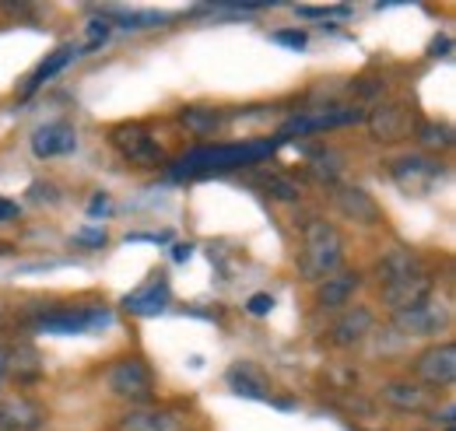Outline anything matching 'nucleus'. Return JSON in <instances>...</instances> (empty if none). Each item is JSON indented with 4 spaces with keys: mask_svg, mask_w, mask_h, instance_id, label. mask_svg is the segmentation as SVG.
Returning a JSON list of instances; mask_svg holds the SVG:
<instances>
[{
    "mask_svg": "<svg viewBox=\"0 0 456 431\" xmlns=\"http://www.w3.org/2000/svg\"><path fill=\"white\" fill-rule=\"evenodd\" d=\"M274 141H246V144H215V148H197L190 155H183L179 165H172V175L175 179H186V175H211V172H228V168H239V165H253L264 162L274 155Z\"/></svg>",
    "mask_w": 456,
    "mask_h": 431,
    "instance_id": "f257e3e1",
    "label": "nucleus"
},
{
    "mask_svg": "<svg viewBox=\"0 0 456 431\" xmlns=\"http://www.w3.org/2000/svg\"><path fill=\"white\" fill-rule=\"evenodd\" d=\"M344 239L327 217L313 215L302 221V253H298V273L305 281H323L327 273L341 267Z\"/></svg>",
    "mask_w": 456,
    "mask_h": 431,
    "instance_id": "f03ea898",
    "label": "nucleus"
},
{
    "mask_svg": "<svg viewBox=\"0 0 456 431\" xmlns=\"http://www.w3.org/2000/svg\"><path fill=\"white\" fill-rule=\"evenodd\" d=\"M106 386L110 393L119 400H130V403H151L155 400V372L148 369L144 358L137 354H123L106 365Z\"/></svg>",
    "mask_w": 456,
    "mask_h": 431,
    "instance_id": "7ed1b4c3",
    "label": "nucleus"
},
{
    "mask_svg": "<svg viewBox=\"0 0 456 431\" xmlns=\"http://www.w3.org/2000/svg\"><path fill=\"white\" fill-rule=\"evenodd\" d=\"M113 323V313L102 309V305H88V309H43L32 316V326L43 329V333H92V329H102V326Z\"/></svg>",
    "mask_w": 456,
    "mask_h": 431,
    "instance_id": "20e7f679",
    "label": "nucleus"
},
{
    "mask_svg": "<svg viewBox=\"0 0 456 431\" xmlns=\"http://www.w3.org/2000/svg\"><path fill=\"white\" fill-rule=\"evenodd\" d=\"M110 144L126 162L144 165V168H155V165L166 162V151L159 148V141L141 123H119V126H113L110 130Z\"/></svg>",
    "mask_w": 456,
    "mask_h": 431,
    "instance_id": "39448f33",
    "label": "nucleus"
},
{
    "mask_svg": "<svg viewBox=\"0 0 456 431\" xmlns=\"http://www.w3.org/2000/svg\"><path fill=\"white\" fill-rule=\"evenodd\" d=\"M418 130V116L407 102H383L369 112V134L379 144H397L407 141Z\"/></svg>",
    "mask_w": 456,
    "mask_h": 431,
    "instance_id": "423d86ee",
    "label": "nucleus"
},
{
    "mask_svg": "<svg viewBox=\"0 0 456 431\" xmlns=\"http://www.w3.org/2000/svg\"><path fill=\"white\" fill-rule=\"evenodd\" d=\"M414 378L432 386V389H450L456 382V344L453 340H443V344H432L425 347L418 358H414Z\"/></svg>",
    "mask_w": 456,
    "mask_h": 431,
    "instance_id": "0eeeda50",
    "label": "nucleus"
},
{
    "mask_svg": "<svg viewBox=\"0 0 456 431\" xmlns=\"http://www.w3.org/2000/svg\"><path fill=\"white\" fill-rule=\"evenodd\" d=\"M330 200L338 207V215L354 221V224H379L383 221V207L376 204V197L362 186H351V183H334L330 186Z\"/></svg>",
    "mask_w": 456,
    "mask_h": 431,
    "instance_id": "6e6552de",
    "label": "nucleus"
},
{
    "mask_svg": "<svg viewBox=\"0 0 456 431\" xmlns=\"http://www.w3.org/2000/svg\"><path fill=\"white\" fill-rule=\"evenodd\" d=\"M432 288H436L432 273H425V270L407 273V277H400L394 284H383V305H387L390 313H403V309L425 305V302L432 298Z\"/></svg>",
    "mask_w": 456,
    "mask_h": 431,
    "instance_id": "1a4fd4ad",
    "label": "nucleus"
},
{
    "mask_svg": "<svg viewBox=\"0 0 456 431\" xmlns=\"http://www.w3.org/2000/svg\"><path fill=\"white\" fill-rule=\"evenodd\" d=\"M172 302V291H169V277L166 273H155L148 284H141L137 291H130L123 298V305L134 313V316H159L166 313Z\"/></svg>",
    "mask_w": 456,
    "mask_h": 431,
    "instance_id": "9d476101",
    "label": "nucleus"
},
{
    "mask_svg": "<svg viewBox=\"0 0 456 431\" xmlns=\"http://www.w3.org/2000/svg\"><path fill=\"white\" fill-rule=\"evenodd\" d=\"M362 288V273L358 270H334V273H327L320 284H316V305L320 309H344L351 298H354V291Z\"/></svg>",
    "mask_w": 456,
    "mask_h": 431,
    "instance_id": "9b49d317",
    "label": "nucleus"
},
{
    "mask_svg": "<svg viewBox=\"0 0 456 431\" xmlns=\"http://www.w3.org/2000/svg\"><path fill=\"white\" fill-rule=\"evenodd\" d=\"M446 323H450V316L439 313V309L432 305V298H428L425 305H414V309L394 313V326H397L403 337H436Z\"/></svg>",
    "mask_w": 456,
    "mask_h": 431,
    "instance_id": "f8f14e48",
    "label": "nucleus"
},
{
    "mask_svg": "<svg viewBox=\"0 0 456 431\" xmlns=\"http://www.w3.org/2000/svg\"><path fill=\"white\" fill-rule=\"evenodd\" d=\"M379 396H383V403H390L397 411H411V414L432 407V389L428 386H418L411 378H390V382H383Z\"/></svg>",
    "mask_w": 456,
    "mask_h": 431,
    "instance_id": "ddd939ff",
    "label": "nucleus"
},
{
    "mask_svg": "<svg viewBox=\"0 0 456 431\" xmlns=\"http://www.w3.org/2000/svg\"><path fill=\"white\" fill-rule=\"evenodd\" d=\"M46 421L43 407L28 396H7L0 400V431H36Z\"/></svg>",
    "mask_w": 456,
    "mask_h": 431,
    "instance_id": "4468645a",
    "label": "nucleus"
},
{
    "mask_svg": "<svg viewBox=\"0 0 456 431\" xmlns=\"http://www.w3.org/2000/svg\"><path fill=\"white\" fill-rule=\"evenodd\" d=\"M77 148V134L70 123H50L39 126L32 134V155L36 159H57V155H70Z\"/></svg>",
    "mask_w": 456,
    "mask_h": 431,
    "instance_id": "2eb2a0df",
    "label": "nucleus"
},
{
    "mask_svg": "<svg viewBox=\"0 0 456 431\" xmlns=\"http://www.w3.org/2000/svg\"><path fill=\"white\" fill-rule=\"evenodd\" d=\"M372 326H376V316L365 305H354V309H347L341 320L330 326V344L334 347H354L358 340H365L372 333Z\"/></svg>",
    "mask_w": 456,
    "mask_h": 431,
    "instance_id": "dca6fc26",
    "label": "nucleus"
},
{
    "mask_svg": "<svg viewBox=\"0 0 456 431\" xmlns=\"http://www.w3.org/2000/svg\"><path fill=\"white\" fill-rule=\"evenodd\" d=\"M116 431H179V418L162 411V407H141V411H126Z\"/></svg>",
    "mask_w": 456,
    "mask_h": 431,
    "instance_id": "f3484780",
    "label": "nucleus"
},
{
    "mask_svg": "<svg viewBox=\"0 0 456 431\" xmlns=\"http://www.w3.org/2000/svg\"><path fill=\"white\" fill-rule=\"evenodd\" d=\"M390 172H394V179H397L400 186H407V190H425V186L439 175V162H428V159H421V155H411V159H397V162L390 165Z\"/></svg>",
    "mask_w": 456,
    "mask_h": 431,
    "instance_id": "a211bd4d",
    "label": "nucleus"
},
{
    "mask_svg": "<svg viewBox=\"0 0 456 431\" xmlns=\"http://www.w3.org/2000/svg\"><path fill=\"white\" fill-rule=\"evenodd\" d=\"M362 112L358 109H344V112H323V116H298L281 126V141L285 137H298V134H313V130H330V126H344V123H358Z\"/></svg>",
    "mask_w": 456,
    "mask_h": 431,
    "instance_id": "6ab92c4d",
    "label": "nucleus"
},
{
    "mask_svg": "<svg viewBox=\"0 0 456 431\" xmlns=\"http://www.w3.org/2000/svg\"><path fill=\"white\" fill-rule=\"evenodd\" d=\"M228 386H232L239 396L271 400V382H267V376H264L256 365H232V369H228Z\"/></svg>",
    "mask_w": 456,
    "mask_h": 431,
    "instance_id": "aec40b11",
    "label": "nucleus"
},
{
    "mask_svg": "<svg viewBox=\"0 0 456 431\" xmlns=\"http://www.w3.org/2000/svg\"><path fill=\"white\" fill-rule=\"evenodd\" d=\"M418 256L411 253V249H390L379 264H376V277H379V284H394L400 277H407V273H418Z\"/></svg>",
    "mask_w": 456,
    "mask_h": 431,
    "instance_id": "412c9836",
    "label": "nucleus"
},
{
    "mask_svg": "<svg viewBox=\"0 0 456 431\" xmlns=\"http://www.w3.org/2000/svg\"><path fill=\"white\" fill-rule=\"evenodd\" d=\"M179 123H183L190 134L208 137V134H215V130L225 123V112H218V109H211V106H186L179 112Z\"/></svg>",
    "mask_w": 456,
    "mask_h": 431,
    "instance_id": "4be33fe9",
    "label": "nucleus"
},
{
    "mask_svg": "<svg viewBox=\"0 0 456 431\" xmlns=\"http://www.w3.org/2000/svg\"><path fill=\"white\" fill-rule=\"evenodd\" d=\"M74 53H77V50H74L70 43H67V46H60V50H53V53H50L46 60H43V63H39V67H36V74L28 77V85H25V95H32L39 85H46L53 74H60V70H63V67L74 60Z\"/></svg>",
    "mask_w": 456,
    "mask_h": 431,
    "instance_id": "5701e85b",
    "label": "nucleus"
},
{
    "mask_svg": "<svg viewBox=\"0 0 456 431\" xmlns=\"http://www.w3.org/2000/svg\"><path fill=\"white\" fill-rule=\"evenodd\" d=\"M260 186H264L274 200H285V204L302 200V183L285 175V172H264V175H260Z\"/></svg>",
    "mask_w": 456,
    "mask_h": 431,
    "instance_id": "b1692460",
    "label": "nucleus"
},
{
    "mask_svg": "<svg viewBox=\"0 0 456 431\" xmlns=\"http://www.w3.org/2000/svg\"><path fill=\"white\" fill-rule=\"evenodd\" d=\"M313 159H316V162H309L313 179H320V183L334 186V183H338V175H341V162H334L338 155H334V151H316Z\"/></svg>",
    "mask_w": 456,
    "mask_h": 431,
    "instance_id": "393cba45",
    "label": "nucleus"
},
{
    "mask_svg": "<svg viewBox=\"0 0 456 431\" xmlns=\"http://www.w3.org/2000/svg\"><path fill=\"white\" fill-rule=\"evenodd\" d=\"M418 141H421V148L439 151V148H450V144H453V130H450L446 123H443V126L425 123V126H421V134H418Z\"/></svg>",
    "mask_w": 456,
    "mask_h": 431,
    "instance_id": "a878e982",
    "label": "nucleus"
},
{
    "mask_svg": "<svg viewBox=\"0 0 456 431\" xmlns=\"http://www.w3.org/2000/svg\"><path fill=\"white\" fill-rule=\"evenodd\" d=\"M106 39H110V21H106V18H92V21H88V43H85L81 53H95V50H102Z\"/></svg>",
    "mask_w": 456,
    "mask_h": 431,
    "instance_id": "bb28decb",
    "label": "nucleus"
},
{
    "mask_svg": "<svg viewBox=\"0 0 456 431\" xmlns=\"http://www.w3.org/2000/svg\"><path fill=\"white\" fill-rule=\"evenodd\" d=\"M14 376L18 378L39 376V358H36V351H32V347H25V351H21V358L14 354Z\"/></svg>",
    "mask_w": 456,
    "mask_h": 431,
    "instance_id": "cd10ccee",
    "label": "nucleus"
},
{
    "mask_svg": "<svg viewBox=\"0 0 456 431\" xmlns=\"http://www.w3.org/2000/svg\"><path fill=\"white\" fill-rule=\"evenodd\" d=\"M271 39H274V43H281V46H291V50H305V46H309V36H305V32H298V28H278Z\"/></svg>",
    "mask_w": 456,
    "mask_h": 431,
    "instance_id": "c85d7f7f",
    "label": "nucleus"
},
{
    "mask_svg": "<svg viewBox=\"0 0 456 431\" xmlns=\"http://www.w3.org/2000/svg\"><path fill=\"white\" fill-rule=\"evenodd\" d=\"M246 309H249L253 316H267V313L274 309V295H267V291H256V295L246 302Z\"/></svg>",
    "mask_w": 456,
    "mask_h": 431,
    "instance_id": "c756f323",
    "label": "nucleus"
},
{
    "mask_svg": "<svg viewBox=\"0 0 456 431\" xmlns=\"http://www.w3.org/2000/svg\"><path fill=\"white\" fill-rule=\"evenodd\" d=\"M81 246H88V249H102L106 246V232L102 228H85V232H77L74 235Z\"/></svg>",
    "mask_w": 456,
    "mask_h": 431,
    "instance_id": "7c9ffc66",
    "label": "nucleus"
},
{
    "mask_svg": "<svg viewBox=\"0 0 456 431\" xmlns=\"http://www.w3.org/2000/svg\"><path fill=\"white\" fill-rule=\"evenodd\" d=\"M327 14H344V7H298V18H327Z\"/></svg>",
    "mask_w": 456,
    "mask_h": 431,
    "instance_id": "2f4dec72",
    "label": "nucleus"
},
{
    "mask_svg": "<svg viewBox=\"0 0 456 431\" xmlns=\"http://www.w3.org/2000/svg\"><path fill=\"white\" fill-rule=\"evenodd\" d=\"M106 211H110V197H106V193H95L92 204H88V217H99V215H106Z\"/></svg>",
    "mask_w": 456,
    "mask_h": 431,
    "instance_id": "473e14b6",
    "label": "nucleus"
},
{
    "mask_svg": "<svg viewBox=\"0 0 456 431\" xmlns=\"http://www.w3.org/2000/svg\"><path fill=\"white\" fill-rule=\"evenodd\" d=\"M14 217H18V204L0 197V221H14Z\"/></svg>",
    "mask_w": 456,
    "mask_h": 431,
    "instance_id": "72a5a7b5",
    "label": "nucleus"
},
{
    "mask_svg": "<svg viewBox=\"0 0 456 431\" xmlns=\"http://www.w3.org/2000/svg\"><path fill=\"white\" fill-rule=\"evenodd\" d=\"M190 253H193V246H190V242H179V246L172 249V260L183 264V260H190Z\"/></svg>",
    "mask_w": 456,
    "mask_h": 431,
    "instance_id": "f704fd0d",
    "label": "nucleus"
},
{
    "mask_svg": "<svg viewBox=\"0 0 456 431\" xmlns=\"http://www.w3.org/2000/svg\"><path fill=\"white\" fill-rule=\"evenodd\" d=\"M432 56H446L450 53V39L446 36H439V39H432V50H428Z\"/></svg>",
    "mask_w": 456,
    "mask_h": 431,
    "instance_id": "c9c22d12",
    "label": "nucleus"
},
{
    "mask_svg": "<svg viewBox=\"0 0 456 431\" xmlns=\"http://www.w3.org/2000/svg\"><path fill=\"white\" fill-rule=\"evenodd\" d=\"M7 372V358H4V351H0V376Z\"/></svg>",
    "mask_w": 456,
    "mask_h": 431,
    "instance_id": "e433bc0d",
    "label": "nucleus"
},
{
    "mask_svg": "<svg viewBox=\"0 0 456 431\" xmlns=\"http://www.w3.org/2000/svg\"><path fill=\"white\" fill-rule=\"evenodd\" d=\"M0 320H4V302H0Z\"/></svg>",
    "mask_w": 456,
    "mask_h": 431,
    "instance_id": "4c0bfd02",
    "label": "nucleus"
},
{
    "mask_svg": "<svg viewBox=\"0 0 456 431\" xmlns=\"http://www.w3.org/2000/svg\"><path fill=\"white\" fill-rule=\"evenodd\" d=\"M421 431H425V428H421ZM446 431H453V428H446Z\"/></svg>",
    "mask_w": 456,
    "mask_h": 431,
    "instance_id": "58836bf2",
    "label": "nucleus"
}]
</instances>
